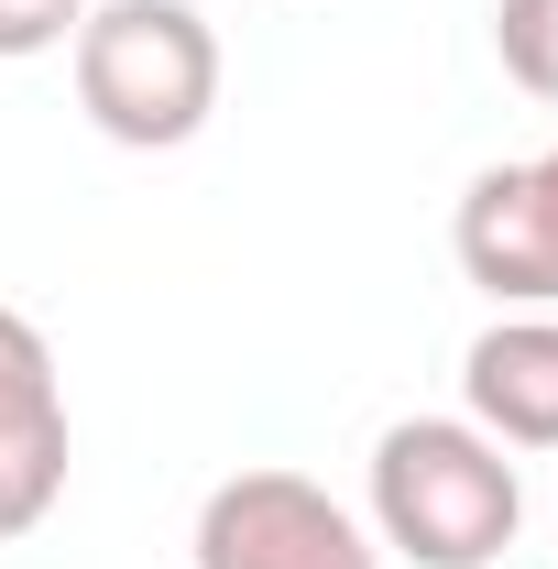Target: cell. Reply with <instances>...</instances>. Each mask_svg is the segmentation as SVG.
Listing matches in <instances>:
<instances>
[{
  "instance_id": "cell-7",
  "label": "cell",
  "mask_w": 558,
  "mask_h": 569,
  "mask_svg": "<svg viewBox=\"0 0 558 569\" xmlns=\"http://www.w3.org/2000/svg\"><path fill=\"white\" fill-rule=\"evenodd\" d=\"M492 56L526 99L558 110V0H492Z\"/></svg>"
},
{
  "instance_id": "cell-5",
  "label": "cell",
  "mask_w": 558,
  "mask_h": 569,
  "mask_svg": "<svg viewBox=\"0 0 558 569\" xmlns=\"http://www.w3.org/2000/svg\"><path fill=\"white\" fill-rule=\"evenodd\" d=\"M67 372H56V340L22 318V307H0V548L11 537H33L56 503H67Z\"/></svg>"
},
{
  "instance_id": "cell-6",
  "label": "cell",
  "mask_w": 558,
  "mask_h": 569,
  "mask_svg": "<svg viewBox=\"0 0 558 569\" xmlns=\"http://www.w3.org/2000/svg\"><path fill=\"white\" fill-rule=\"evenodd\" d=\"M460 417L492 449H558V307H504L460 351Z\"/></svg>"
},
{
  "instance_id": "cell-1",
  "label": "cell",
  "mask_w": 558,
  "mask_h": 569,
  "mask_svg": "<svg viewBox=\"0 0 558 569\" xmlns=\"http://www.w3.org/2000/svg\"><path fill=\"white\" fill-rule=\"evenodd\" d=\"M526 526L515 449H492L471 417H395L372 438V548L417 569H492Z\"/></svg>"
},
{
  "instance_id": "cell-3",
  "label": "cell",
  "mask_w": 558,
  "mask_h": 569,
  "mask_svg": "<svg viewBox=\"0 0 558 569\" xmlns=\"http://www.w3.org/2000/svg\"><path fill=\"white\" fill-rule=\"evenodd\" d=\"M198 569H383L372 526L307 471H230L198 503Z\"/></svg>"
},
{
  "instance_id": "cell-4",
  "label": "cell",
  "mask_w": 558,
  "mask_h": 569,
  "mask_svg": "<svg viewBox=\"0 0 558 569\" xmlns=\"http://www.w3.org/2000/svg\"><path fill=\"white\" fill-rule=\"evenodd\" d=\"M449 252L492 307H558V142L515 153V164H482L460 187Z\"/></svg>"
},
{
  "instance_id": "cell-2",
  "label": "cell",
  "mask_w": 558,
  "mask_h": 569,
  "mask_svg": "<svg viewBox=\"0 0 558 569\" xmlns=\"http://www.w3.org/2000/svg\"><path fill=\"white\" fill-rule=\"evenodd\" d=\"M77 110L121 153H176L219 110V33L198 0H99L67 44Z\"/></svg>"
},
{
  "instance_id": "cell-8",
  "label": "cell",
  "mask_w": 558,
  "mask_h": 569,
  "mask_svg": "<svg viewBox=\"0 0 558 569\" xmlns=\"http://www.w3.org/2000/svg\"><path fill=\"white\" fill-rule=\"evenodd\" d=\"M88 11L99 0H0V56H56V44H77Z\"/></svg>"
}]
</instances>
